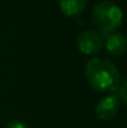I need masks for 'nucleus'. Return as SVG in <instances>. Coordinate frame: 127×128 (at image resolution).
<instances>
[{
    "mask_svg": "<svg viewBox=\"0 0 127 128\" xmlns=\"http://www.w3.org/2000/svg\"><path fill=\"white\" fill-rule=\"evenodd\" d=\"M61 11L67 16H76L84 11L86 0H59Z\"/></svg>",
    "mask_w": 127,
    "mask_h": 128,
    "instance_id": "obj_6",
    "label": "nucleus"
},
{
    "mask_svg": "<svg viewBox=\"0 0 127 128\" xmlns=\"http://www.w3.org/2000/svg\"><path fill=\"white\" fill-rule=\"evenodd\" d=\"M92 20L97 29L103 34H112L121 26L122 11L112 1H100L92 10Z\"/></svg>",
    "mask_w": 127,
    "mask_h": 128,
    "instance_id": "obj_2",
    "label": "nucleus"
},
{
    "mask_svg": "<svg viewBox=\"0 0 127 128\" xmlns=\"http://www.w3.org/2000/svg\"><path fill=\"white\" fill-rule=\"evenodd\" d=\"M120 110V100L116 94H108L98 101L95 107V114L101 121L112 120Z\"/></svg>",
    "mask_w": 127,
    "mask_h": 128,
    "instance_id": "obj_4",
    "label": "nucleus"
},
{
    "mask_svg": "<svg viewBox=\"0 0 127 128\" xmlns=\"http://www.w3.org/2000/svg\"><path fill=\"white\" fill-rule=\"evenodd\" d=\"M126 90H127V82L126 80H122V84L120 87H117V97H118V100L122 102V103H126L127 102V94H126Z\"/></svg>",
    "mask_w": 127,
    "mask_h": 128,
    "instance_id": "obj_7",
    "label": "nucleus"
},
{
    "mask_svg": "<svg viewBox=\"0 0 127 128\" xmlns=\"http://www.w3.org/2000/svg\"><path fill=\"white\" fill-rule=\"evenodd\" d=\"M6 128H29V127L21 121H13V122H10L8 124Z\"/></svg>",
    "mask_w": 127,
    "mask_h": 128,
    "instance_id": "obj_8",
    "label": "nucleus"
},
{
    "mask_svg": "<svg viewBox=\"0 0 127 128\" xmlns=\"http://www.w3.org/2000/svg\"><path fill=\"white\" fill-rule=\"evenodd\" d=\"M85 76L88 85L98 92H113L121 81L117 67L103 57L91 58L85 66Z\"/></svg>",
    "mask_w": 127,
    "mask_h": 128,
    "instance_id": "obj_1",
    "label": "nucleus"
},
{
    "mask_svg": "<svg viewBox=\"0 0 127 128\" xmlns=\"http://www.w3.org/2000/svg\"><path fill=\"white\" fill-rule=\"evenodd\" d=\"M126 39L121 34H112L106 39V48L112 56H122L126 52Z\"/></svg>",
    "mask_w": 127,
    "mask_h": 128,
    "instance_id": "obj_5",
    "label": "nucleus"
},
{
    "mask_svg": "<svg viewBox=\"0 0 127 128\" xmlns=\"http://www.w3.org/2000/svg\"><path fill=\"white\" fill-rule=\"evenodd\" d=\"M76 45L84 55H95L101 51L103 40L101 35L93 30H82L76 38Z\"/></svg>",
    "mask_w": 127,
    "mask_h": 128,
    "instance_id": "obj_3",
    "label": "nucleus"
}]
</instances>
